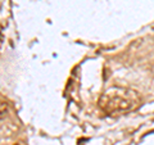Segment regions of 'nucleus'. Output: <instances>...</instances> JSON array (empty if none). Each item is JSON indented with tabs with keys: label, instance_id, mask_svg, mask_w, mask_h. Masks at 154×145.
<instances>
[{
	"label": "nucleus",
	"instance_id": "f257e3e1",
	"mask_svg": "<svg viewBox=\"0 0 154 145\" xmlns=\"http://www.w3.org/2000/svg\"><path fill=\"white\" fill-rule=\"evenodd\" d=\"M141 103L140 95L137 91L128 88L113 86L100 95L98 105L104 113L117 116L127 112H132Z\"/></svg>",
	"mask_w": 154,
	"mask_h": 145
},
{
	"label": "nucleus",
	"instance_id": "7ed1b4c3",
	"mask_svg": "<svg viewBox=\"0 0 154 145\" xmlns=\"http://www.w3.org/2000/svg\"><path fill=\"white\" fill-rule=\"evenodd\" d=\"M2 40H3L2 39V30H0V45H2Z\"/></svg>",
	"mask_w": 154,
	"mask_h": 145
},
{
	"label": "nucleus",
	"instance_id": "f03ea898",
	"mask_svg": "<svg viewBox=\"0 0 154 145\" xmlns=\"http://www.w3.org/2000/svg\"><path fill=\"white\" fill-rule=\"evenodd\" d=\"M8 110H9L8 104L5 103V101H0V119H3V118L7 117Z\"/></svg>",
	"mask_w": 154,
	"mask_h": 145
}]
</instances>
